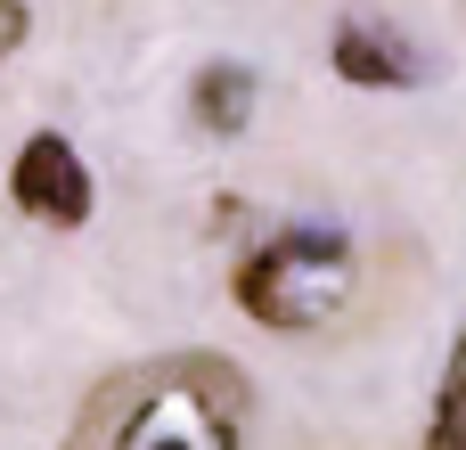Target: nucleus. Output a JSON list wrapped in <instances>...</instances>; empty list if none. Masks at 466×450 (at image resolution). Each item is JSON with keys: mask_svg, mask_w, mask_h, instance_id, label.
<instances>
[{"mask_svg": "<svg viewBox=\"0 0 466 450\" xmlns=\"http://www.w3.org/2000/svg\"><path fill=\"white\" fill-rule=\"evenodd\" d=\"M238 303L262 328H328L352 303V246L328 221H279L238 262Z\"/></svg>", "mask_w": 466, "mask_h": 450, "instance_id": "2", "label": "nucleus"}, {"mask_svg": "<svg viewBox=\"0 0 466 450\" xmlns=\"http://www.w3.org/2000/svg\"><path fill=\"white\" fill-rule=\"evenodd\" d=\"M328 57H336V74H344V82H360V90H410V74H418L410 41H401V33H385L377 16H344V25H336V41H328Z\"/></svg>", "mask_w": 466, "mask_h": 450, "instance_id": "4", "label": "nucleus"}, {"mask_svg": "<svg viewBox=\"0 0 466 450\" xmlns=\"http://www.w3.org/2000/svg\"><path fill=\"white\" fill-rule=\"evenodd\" d=\"M25 25H33V16H25V0H0V57L25 41Z\"/></svg>", "mask_w": 466, "mask_h": 450, "instance_id": "7", "label": "nucleus"}, {"mask_svg": "<svg viewBox=\"0 0 466 450\" xmlns=\"http://www.w3.org/2000/svg\"><path fill=\"white\" fill-rule=\"evenodd\" d=\"M426 450H466V336H459V361H451V377H442V402H434Z\"/></svg>", "mask_w": 466, "mask_h": 450, "instance_id": "6", "label": "nucleus"}, {"mask_svg": "<svg viewBox=\"0 0 466 450\" xmlns=\"http://www.w3.org/2000/svg\"><path fill=\"white\" fill-rule=\"evenodd\" d=\"M8 197H16V213H33V221H49V230H82V221H90V172H82V156H74L57 131H33V139L16 148Z\"/></svg>", "mask_w": 466, "mask_h": 450, "instance_id": "3", "label": "nucleus"}, {"mask_svg": "<svg viewBox=\"0 0 466 450\" xmlns=\"http://www.w3.org/2000/svg\"><path fill=\"white\" fill-rule=\"evenodd\" d=\"M254 115V74L246 66H205L197 74V123L205 131H246Z\"/></svg>", "mask_w": 466, "mask_h": 450, "instance_id": "5", "label": "nucleus"}, {"mask_svg": "<svg viewBox=\"0 0 466 450\" xmlns=\"http://www.w3.org/2000/svg\"><path fill=\"white\" fill-rule=\"evenodd\" d=\"M254 385L221 353H172L90 394L66 450H246Z\"/></svg>", "mask_w": 466, "mask_h": 450, "instance_id": "1", "label": "nucleus"}]
</instances>
